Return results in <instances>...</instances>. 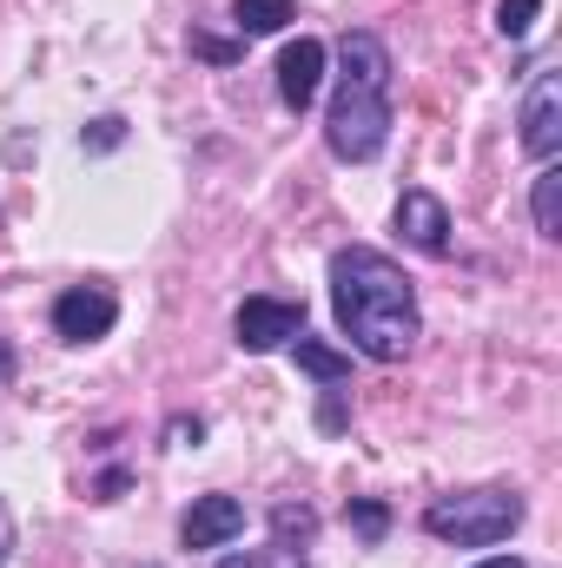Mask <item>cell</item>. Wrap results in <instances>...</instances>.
Wrapping results in <instances>:
<instances>
[{"label":"cell","mask_w":562,"mask_h":568,"mask_svg":"<svg viewBox=\"0 0 562 568\" xmlns=\"http://www.w3.org/2000/svg\"><path fill=\"white\" fill-rule=\"evenodd\" d=\"M331 311L338 331L351 337V351H364L371 364H398L418 344V291L398 272V258L371 252V245H344L331 258Z\"/></svg>","instance_id":"1"},{"label":"cell","mask_w":562,"mask_h":568,"mask_svg":"<svg viewBox=\"0 0 562 568\" xmlns=\"http://www.w3.org/2000/svg\"><path fill=\"white\" fill-rule=\"evenodd\" d=\"M338 100L324 113V145L351 165L378 159L391 140V53L378 33H344L338 40Z\"/></svg>","instance_id":"2"},{"label":"cell","mask_w":562,"mask_h":568,"mask_svg":"<svg viewBox=\"0 0 562 568\" xmlns=\"http://www.w3.org/2000/svg\"><path fill=\"white\" fill-rule=\"evenodd\" d=\"M423 529L436 542H456V549H490V542H510L523 529V496L516 489H463V496H436L423 509Z\"/></svg>","instance_id":"3"},{"label":"cell","mask_w":562,"mask_h":568,"mask_svg":"<svg viewBox=\"0 0 562 568\" xmlns=\"http://www.w3.org/2000/svg\"><path fill=\"white\" fill-rule=\"evenodd\" d=\"M232 331H239V344H245L252 357L284 351V344L304 331V304H291V297H245L239 317H232Z\"/></svg>","instance_id":"4"},{"label":"cell","mask_w":562,"mask_h":568,"mask_svg":"<svg viewBox=\"0 0 562 568\" xmlns=\"http://www.w3.org/2000/svg\"><path fill=\"white\" fill-rule=\"evenodd\" d=\"M113 324H120V304H113V291H100V284H73V291L53 297V331H60L67 344H93V337H107Z\"/></svg>","instance_id":"5"},{"label":"cell","mask_w":562,"mask_h":568,"mask_svg":"<svg viewBox=\"0 0 562 568\" xmlns=\"http://www.w3.org/2000/svg\"><path fill=\"white\" fill-rule=\"evenodd\" d=\"M516 126H523L516 140H523L530 159H556V145H562V73L543 67V73L530 80V100H523V120H516Z\"/></svg>","instance_id":"6"},{"label":"cell","mask_w":562,"mask_h":568,"mask_svg":"<svg viewBox=\"0 0 562 568\" xmlns=\"http://www.w3.org/2000/svg\"><path fill=\"white\" fill-rule=\"evenodd\" d=\"M398 232H404V245H418L423 258H443V252H450V205H443L436 192L411 185V192L398 199Z\"/></svg>","instance_id":"7"},{"label":"cell","mask_w":562,"mask_h":568,"mask_svg":"<svg viewBox=\"0 0 562 568\" xmlns=\"http://www.w3.org/2000/svg\"><path fill=\"white\" fill-rule=\"evenodd\" d=\"M239 529H245V503L239 496H199L185 509V523H179V542L185 549H225Z\"/></svg>","instance_id":"8"},{"label":"cell","mask_w":562,"mask_h":568,"mask_svg":"<svg viewBox=\"0 0 562 568\" xmlns=\"http://www.w3.org/2000/svg\"><path fill=\"white\" fill-rule=\"evenodd\" d=\"M318 80H324V40H291L279 53V100L291 113H304L311 100H318Z\"/></svg>","instance_id":"9"},{"label":"cell","mask_w":562,"mask_h":568,"mask_svg":"<svg viewBox=\"0 0 562 568\" xmlns=\"http://www.w3.org/2000/svg\"><path fill=\"white\" fill-rule=\"evenodd\" d=\"M291 357H298V371H304V377H318V384H344V377H351V357H344V351H331V344H318V337H304V331H298Z\"/></svg>","instance_id":"10"},{"label":"cell","mask_w":562,"mask_h":568,"mask_svg":"<svg viewBox=\"0 0 562 568\" xmlns=\"http://www.w3.org/2000/svg\"><path fill=\"white\" fill-rule=\"evenodd\" d=\"M530 212H536V232H543V239H562V165H543V172H536Z\"/></svg>","instance_id":"11"},{"label":"cell","mask_w":562,"mask_h":568,"mask_svg":"<svg viewBox=\"0 0 562 568\" xmlns=\"http://www.w3.org/2000/svg\"><path fill=\"white\" fill-rule=\"evenodd\" d=\"M232 20L239 33H279L291 20V0H232Z\"/></svg>","instance_id":"12"},{"label":"cell","mask_w":562,"mask_h":568,"mask_svg":"<svg viewBox=\"0 0 562 568\" xmlns=\"http://www.w3.org/2000/svg\"><path fill=\"white\" fill-rule=\"evenodd\" d=\"M536 20H543V0H496V33L503 40H530Z\"/></svg>","instance_id":"13"},{"label":"cell","mask_w":562,"mask_h":568,"mask_svg":"<svg viewBox=\"0 0 562 568\" xmlns=\"http://www.w3.org/2000/svg\"><path fill=\"white\" fill-rule=\"evenodd\" d=\"M272 529H279V549H298V542H311L318 516H311L304 503H279V509H272Z\"/></svg>","instance_id":"14"},{"label":"cell","mask_w":562,"mask_h":568,"mask_svg":"<svg viewBox=\"0 0 562 568\" xmlns=\"http://www.w3.org/2000/svg\"><path fill=\"white\" fill-rule=\"evenodd\" d=\"M219 568H304V556L272 542V549H245V556H225Z\"/></svg>","instance_id":"15"},{"label":"cell","mask_w":562,"mask_h":568,"mask_svg":"<svg viewBox=\"0 0 562 568\" xmlns=\"http://www.w3.org/2000/svg\"><path fill=\"white\" fill-rule=\"evenodd\" d=\"M351 529H358L364 542H384V529H391V509L364 496V503H351Z\"/></svg>","instance_id":"16"},{"label":"cell","mask_w":562,"mask_h":568,"mask_svg":"<svg viewBox=\"0 0 562 568\" xmlns=\"http://www.w3.org/2000/svg\"><path fill=\"white\" fill-rule=\"evenodd\" d=\"M80 140L93 145V152H113V145L127 140V120H113V113H107V120H93V126H87Z\"/></svg>","instance_id":"17"},{"label":"cell","mask_w":562,"mask_h":568,"mask_svg":"<svg viewBox=\"0 0 562 568\" xmlns=\"http://www.w3.org/2000/svg\"><path fill=\"white\" fill-rule=\"evenodd\" d=\"M192 47H199L205 60H219V67H225V60H239V47H232V40H212V33H192Z\"/></svg>","instance_id":"18"},{"label":"cell","mask_w":562,"mask_h":568,"mask_svg":"<svg viewBox=\"0 0 562 568\" xmlns=\"http://www.w3.org/2000/svg\"><path fill=\"white\" fill-rule=\"evenodd\" d=\"M7 556H13V509L0 503V568H7Z\"/></svg>","instance_id":"19"},{"label":"cell","mask_w":562,"mask_h":568,"mask_svg":"<svg viewBox=\"0 0 562 568\" xmlns=\"http://www.w3.org/2000/svg\"><path fill=\"white\" fill-rule=\"evenodd\" d=\"M199 436H205L199 417H179V424H172V443H199Z\"/></svg>","instance_id":"20"},{"label":"cell","mask_w":562,"mask_h":568,"mask_svg":"<svg viewBox=\"0 0 562 568\" xmlns=\"http://www.w3.org/2000/svg\"><path fill=\"white\" fill-rule=\"evenodd\" d=\"M476 568H523L516 556H490V562H476Z\"/></svg>","instance_id":"21"},{"label":"cell","mask_w":562,"mask_h":568,"mask_svg":"<svg viewBox=\"0 0 562 568\" xmlns=\"http://www.w3.org/2000/svg\"><path fill=\"white\" fill-rule=\"evenodd\" d=\"M7 364H13V357H7V344H0V377H7Z\"/></svg>","instance_id":"22"}]
</instances>
